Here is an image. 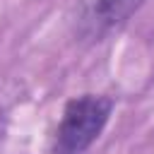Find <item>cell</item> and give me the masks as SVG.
<instances>
[{"label": "cell", "mask_w": 154, "mask_h": 154, "mask_svg": "<svg viewBox=\"0 0 154 154\" xmlns=\"http://www.w3.org/2000/svg\"><path fill=\"white\" fill-rule=\"evenodd\" d=\"M113 99L106 94H79L63 108L55 130V154H84L106 130Z\"/></svg>", "instance_id": "cell-1"}, {"label": "cell", "mask_w": 154, "mask_h": 154, "mask_svg": "<svg viewBox=\"0 0 154 154\" xmlns=\"http://www.w3.org/2000/svg\"><path fill=\"white\" fill-rule=\"evenodd\" d=\"M147 0H77L72 31L79 43H99L123 29Z\"/></svg>", "instance_id": "cell-2"}]
</instances>
